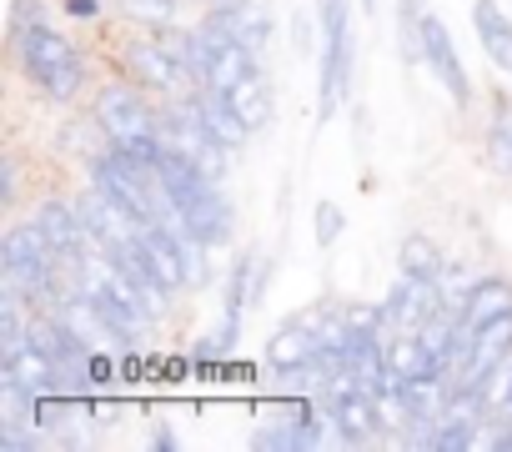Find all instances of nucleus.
Instances as JSON below:
<instances>
[{
  "mask_svg": "<svg viewBox=\"0 0 512 452\" xmlns=\"http://www.w3.org/2000/svg\"><path fill=\"white\" fill-rule=\"evenodd\" d=\"M251 272H256V257L246 252V257L231 267V282H226V317H241V307L256 297V287H251Z\"/></svg>",
  "mask_w": 512,
  "mask_h": 452,
  "instance_id": "nucleus-17",
  "label": "nucleus"
},
{
  "mask_svg": "<svg viewBox=\"0 0 512 452\" xmlns=\"http://www.w3.org/2000/svg\"><path fill=\"white\" fill-rule=\"evenodd\" d=\"M322 16V116H332L347 101L352 81V11L347 0H317Z\"/></svg>",
  "mask_w": 512,
  "mask_h": 452,
  "instance_id": "nucleus-3",
  "label": "nucleus"
},
{
  "mask_svg": "<svg viewBox=\"0 0 512 452\" xmlns=\"http://www.w3.org/2000/svg\"><path fill=\"white\" fill-rule=\"evenodd\" d=\"M121 11L131 21H146V26H166L171 11H176V0H121Z\"/></svg>",
  "mask_w": 512,
  "mask_h": 452,
  "instance_id": "nucleus-18",
  "label": "nucleus"
},
{
  "mask_svg": "<svg viewBox=\"0 0 512 452\" xmlns=\"http://www.w3.org/2000/svg\"><path fill=\"white\" fill-rule=\"evenodd\" d=\"M487 151H492V166H497V171H512V121H507V116L492 121Z\"/></svg>",
  "mask_w": 512,
  "mask_h": 452,
  "instance_id": "nucleus-20",
  "label": "nucleus"
},
{
  "mask_svg": "<svg viewBox=\"0 0 512 452\" xmlns=\"http://www.w3.org/2000/svg\"><path fill=\"white\" fill-rule=\"evenodd\" d=\"M397 262H402V272H412V277H432V282H442V272H447L442 252H437L427 237H407L402 252H397Z\"/></svg>",
  "mask_w": 512,
  "mask_h": 452,
  "instance_id": "nucleus-14",
  "label": "nucleus"
},
{
  "mask_svg": "<svg viewBox=\"0 0 512 452\" xmlns=\"http://www.w3.org/2000/svg\"><path fill=\"white\" fill-rule=\"evenodd\" d=\"M507 357H512V312H502V317H492V322H482L472 332V347H467L462 367L452 372V392H482V382Z\"/></svg>",
  "mask_w": 512,
  "mask_h": 452,
  "instance_id": "nucleus-5",
  "label": "nucleus"
},
{
  "mask_svg": "<svg viewBox=\"0 0 512 452\" xmlns=\"http://www.w3.org/2000/svg\"><path fill=\"white\" fill-rule=\"evenodd\" d=\"M337 237H342V211H337V201H317V242L332 247Z\"/></svg>",
  "mask_w": 512,
  "mask_h": 452,
  "instance_id": "nucleus-21",
  "label": "nucleus"
},
{
  "mask_svg": "<svg viewBox=\"0 0 512 452\" xmlns=\"http://www.w3.org/2000/svg\"><path fill=\"white\" fill-rule=\"evenodd\" d=\"M226 101L236 106V116L251 126V131H262L267 121H272V111H277V91H272V81H267V71H256V76H246L236 91H226Z\"/></svg>",
  "mask_w": 512,
  "mask_h": 452,
  "instance_id": "nucleus-11",
  "label": "nucleus"
},
{
  "mask_svg": "<svg viewBox=\"0 0 512 452\" xmlns=\"http://www.w3.org/2000/svg\"><path fill=\"white\" fill-rule=\"evenodd\" d=\"M96 121H101V131L116 146H126V141H161V121L151 116V106L136 101L131 91H116V86L96 101Z\"/></svg>",
  "mask_w": 512,
  "mask_h": 452,
  "instance_id": "nucleus-6",
  "label": "nucleus"
},
{
  "mask_svg": "<svg viewBox=\"0 0 512 452\" xmlns=\"http://www.w3.org/2000/svg\"><path fill=\"white\" fill-rule=\"evenodd\" d=\"M236 322H241V317H221V327H216L211 337H201V347H196V357H201V362H221V357L231 352V337H236Z\"/></svg>",
  "mask_w": 512,
  "mask_h": 452,
  "instance_id": "nucleus-19",
  "label": "nucleus"
},
{
  "mask_svg": "<svg viewBox=\"0 0 512 452\" xmlns=\"http://www.w3.org/2000/svg\"><path fill=\"white\" fill-rule=\"evenodd\" d=\"M492 447H502V452H512V417H502V427H497V437H492Z\"/></svg>",
  "mask_w": 512,
  "mask_h": 452,
  "instance_id": "nucleus-24",
  "label": "nucleus"
},
{
  "mask_svg": "<svg viewBox=\"0 0 512 452\" xmlns=\"http://www.w3.org/2000/svg\"><path fill=\"white\" fill-rule=\"evenodd\" d=\"M482 407L487 417H512V357L482 382Z\"/></svg>",
  "mask_w": 512,
  "mask_h": 452,
  "instance_id": "nucleus-16",
  "label": "nucleus"
},
{
  "mask_svg": "<svg viewBox=\"0 0 512 452\" xmlns=\"http://www.w3.org/2000/svg\"><path fill=\"white\" fill-rule=\"evenodd\" d=\"M36 221H41V232L51 237V247L61 252V262H66V267H81V262H91V257H86V247H91V232H86V221H81V211H76V206L46 201V206L36 211Z\"/></svg>",
  "mask_w": 512,
  "mask_h": 452,
  "instance_id": "nucleus-8",
  "label": "nucleus"
},
{
  "mask_svg": "<svg viewBox=\"0 0 512 452\" xmlns=\"http://www.w3.org/2000/svg\"><path fill=\"white\" fill-rule=\"evenodd\" d=\"M472 26H477V41L487 51V61L512 76V21L497 11V0H472Z\"/></svg>",
  "mask_w": 512,
  "mask_h": 452,
  "instance_id": "nucleus-10",
  "label": "nucleus"
},
{
  "mask_svg": "<svg viewBox=\"0 0 512 452\" xmlns=\"http://www.w3.org/2000/svg\"><path fill=\"white\" fill-rule=\"evenodd\" d=\"M16 51H21V66H26V76L46 91V96H56V101H71L76 91H81V56H76V46L61 36V31H51L46 21H36V26H21L16 31Z\"/></svg>",
  "mask_w": 512,
  "mask_h": 452,
  "instance_id": "nucleus-2",
  "label": "nucleus"
},
{
  "mask_svg": "<svg viewBox=\"0 0 512 452\" xmlns=\"http://www.w3.org/2000/svg\"><path fill=\"white\" fill-rule=\"evenodd\" d=\"M422 61H427L432 76L447 86V96L467 101V71H462L457 46H452V36H447V26H442L437 16H422Z\"/></svg>",
  "mask_w": 512,
  "mask_h": 452,
  "instance_id": "nucleus-9",
  "label": "nucleus"
},
{
  "mask_svg": "<svg viewBox=\"0 0 512 452\" xmlns=\"http://www.w3.org/2000/svg\"><path fill=\"white\" fill-rule=\"evenodd\" d=\"M151 447H176V432H171V427H156V437H151Z\"/></svg>",
  "mask_w": 512,
  "mask_h": 452,
  "instance_id": "nucleus-25",
  "label": "nucleus"
},
{
  "mask_svg": "<svg viewBox=\"0 0 512 452\" xmlns=\"http://www.w3.org/2000/svg\"><path fill=\"white\" fill-rule=\"evenodd\" d=\"M66 11H71L76 21H91V16H96L101 6H96V0H66Z\"/></svg>",
  "mask_w": 512,
  "mask_h": 452,
  "instance_id": "nucleus-23",
  "label": "nucleus"
},
{
  "mask_svg": "<svg viewBox=\"0 0 512 452\" xmlns=\"http://www.w3.org/2000/svg\"><path fill=\"white\" fill-rule=\"evenodd\" d=\"M442 307H447L442 282L402 272V277L392 282L387 302H382V337H397V332H422V327H427Z\"/></svg>",
  "mask_w": 512,
  "mask_h": 452,
  "instance_id": "nucleus-4",
  "label": "nucleus"
},
{
  "mask_svg": "<svg viewBox=\"0 0 512 452\" xmlns=\"http://www.w3.org/2000/svg\"><path fill=\"white\" fill-rule=\"evenodd\" d=\"M61 252L51 247V237L41 232V221H21L0 242V272L6 287H16L21 297H56V272H61Z\"/></svg>",
  "mask_w": 512,
  "mask_h": 452,
  "instance_id": "nucleus-1",
  "label": "nucleus"
},
{
  "mask_svg": "<svg viewBox=\"0 0 512 452\" xmlns=\"http://www.w3.org/2000/svg\"><path fill=\"white\" fill-rule=\"evenodd\" d=\"M0 201H16V156L0 161Z\"/></svg>",
  "mask_w": 512,
  "mask_h": 452,
  "instance_id": "nucleus-22",
  "label": "nucleus"
},
{
  "mask_svg": "<svg viewBox=\"0 0 512 452\" xmlns=\"http://www.w3.org/2000/svg\"><path fill=\"white\" fill-rule=\"evenodd\" d=\"M191 101H196L201 121H206L211 131H216V141H221V146H231V151H236V146L246 141V131H251V126H246V121L236 116V106H231L226 96H216V91H206V86H201V91H196Z\"/></svg>",
  "mask_w": 512,
  "mask_h": 452,
  "instance_id": "nucleus-12",
  "label": "nucleus"
},
{
  "mask_svg": "<svg viewBox=\"0 0 512 452\" xmlns=\"http://www.w3.org/2000/svg\"><path fill=\"white\" fill-rule=\"evenodd\" d=\"M216 21H221L236 41H246L251 51H267V41H272V21H267L262 6H231V11H216Z\"/></svg>",
  "mask_w": 512,
  "mask_h": 452,
  "instance_id": "nucleus-13",
  "label": "nucleus"
},
{
  "mask_svg": "<svg viewBox=\"0 0 512 452\" xmlns=\"http://www.w3.org/2000/svg\"><path fill=\"white\" fill-rule=\"evenodd\" d=\"M327 442V427H287V422H272L256 432V447H322Z\"/></svg>",
  "mask_w": 512,
  "mask_h": 452,
  "instance_id": "nucleus-15",
  "label": "nucleus"
},
{
  "mask_svg": "<svg viewBox=\"0 0 512 452\" xmlns=\"http://www.w3.org/2000/svg\"><path fill=\"white\" fill-rule=\"evenodd\" d=\"M76 211H81V221H86V232H91V242H101L106 252L111 247H121V242H131L136 232H141V221L121 206V201H111L96 181L81 191V201H76Z\"/></svg>",
  "mask_w": 512,
  "mask_h": 452,
  "instance_id": "nucleus-7",
  "label": "nucleus"
}]
</instances>
